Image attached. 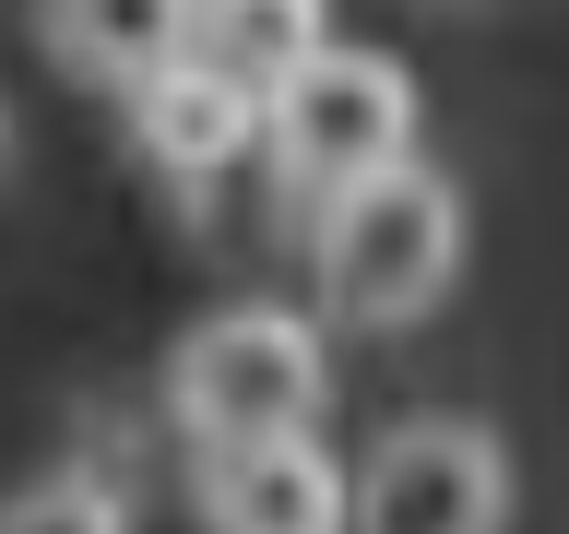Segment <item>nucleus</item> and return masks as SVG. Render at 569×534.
Here are the masks:
<instances>
[{"label":"nucleus","mask_w":569,"mask_h":534,"mask_svg":"<svg viewBox=\"0 0 569 534\" xmlns=\"http://www.w3.org/2000/svg\"><path fill=\"white\" fill-rule=\"evenodd\" d=\"M309 274H320V309L345 333H416L462 274V202L439 167H380L320 202V238H309Z\"/></svg>","instance_id":"obj_1"},{"label":"nucleus","mask_w":569,"mask_h":534,"mask_svg":"<svg viewBox=\"0 0 569 534\" xmlns=\"http://www.w3.org/2000/svg\"><path fill=\"white\" fill-rule=\"evenodd\" d=\"M48 48L96 83H142L190 48V0H48Z\"/></svg>","instance_id":"obj_8"},{"label":"nucleus","mask_w":569,"mask_h":534,"mask_svg":"<svg viewBox=\"0 0 569 534\" xmlns=\"http://www.w3.org/2000/svg\"><path fill=\"white\" fill-rule=\"evenodd\" d=\"M261 155H273V178L309 190V202L403 167V155H416V71L380 60V48H309V60L261 96Z\"/></svg>","instance_id":"obj_2"},{"label":"nucleus","mask_w":569,"mask_h":534,"mask_svg":"<svg viewBox=\"0 0 569 534\" xmlns=\"http://www.w3.org/2000/svg\"><path fill=\"white\" fill-rule=\"evenodd\" d=\"M345 534H510V452L475 416H403L356 463Z\"/></svg>","instance_id":"obj_4"},{"label":"nucleus","mask_w":569,"mask_h":534,"mask_svg":"<svg viewBox=\"0 0 569 534\" xmlns=\"http://www.w3.org/2000/svg\"><path fill=\"white\" fill-rule=\"evenodd\" d=\"M119 107H131V142L167 178H213V167H238L249 142H261V96H249L238 71H213L202 48H178L142 83H119Z\"/></svg>","instance_id":"obj_6"},{"label":"nucleus","mask_w":569,"mask_h":534,"mask_svg":"<svg viewBox=\"0 0 569 534\" xmlns=\"http://www.w3.org/2000/svg\"><path fill=\"white\" fill-rule=\"evenodd\" d=\"M190 48L249 96H273L309 48H332V0H190Z\"/></svg>","instance_id":"obj_7"},{"label":"nucleus","mask_w":569,"mask_h":534,"mask_svg":"<svg viewBox=\"0 0 569 534\" xmlns=\"http://www.w3.org/2000/svg\"><path fill=\"white\" fill-rule=\"evenodd\" d=\"M0 534H131V498L107 475H36L24 498H0Z\"/></svg>","instance_id":"obj_9"},{"label":"nucleus","mask_w":569,"mask_h":534,"mask_svg":"<svg viewBox=\"0 0 569 534\" xmlns=\"http://www.w3.org/2000/svg\"><path fill=\"white\" fill-rule=\"evenodd\" d=\"M320 392H332V356H320V320H297V309H213L167 356V404L202 452L213 439L320 427Z\"/></svg>","instance_id":"obj_3"},{"label":"nucleus","mask_w":569,"mask_h":534,"mask_svg":"<svg viewBox=\"0 0 569 534\" xmlns=\"http://www.w3.org/2000/svg\"><path fill=\"white\" fill-rule=\"evenodd\" d=\"M345 511H356V475L320 452V427L202 452V534H345Z\"/></svg>","instance_id":"obj_5"}]
</instances>
